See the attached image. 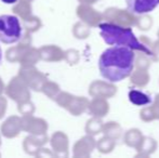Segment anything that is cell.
Instances as JSON below:
<instances>
[{
  "label": "cell",
  "mask_w": 159,
  "mask_h": 158,
  "mask_svg": "<svg viewBox=\"0 0 159 158\" xmlns=\"http://www.w3.org/2000/svg\"><path fill=\"white\" fill-rule=\"evenodd\" d=\"M135 53L131 48L111 46L103 51L98 59V70L105 80L119 82L129 78L135 68Z\"/></svg>",
  "instance_id": "1"
},
{
  "label": "cell",
  "mask_w": 159,
  "mask_h": 158,
  "mask_svg": "<svg viewBox=\"0 0 159 158\" xmlns=\"http://www.w3.org/2000/svg\"><path fill=\"white\" fill-rule=\"evenodd\" d=\"M100 35L105 43L108 46H124L131 48L132 50L143 52L152 56V52L142 41L135 36L132 27L120 26L117 24L103 21L98 25Z\"/></svg>",
  "instance_id": "2"
},
{
  "label": "cell",
  "mask_w": 159,
  "mask_h": 158,
  "mask_svg": "<svg viewBox=\"0 0 159 158\" xmlns=\"http://www.w3.org/2000/svg\"><path fill=\"white\" fill-rule=\"evenodd\" d=\"M22 25L15 15H0V42L12 44L22 37Z\"/></svg>",
  "instance_id": "3"
},
{
  "label": "cell",
  "mask_w": 159,
  "mask_h": 158,
  "mask_svg": "<svg viewBox=\"0 0 159 158\" xmlns=\"http://www.w3.org/2000/svg\"><path fill=\"white\" fill-rule=\"evenodd\" d=\"M103 17L105 22L117 24L126 27H133L136 26L139 21V15L130 11L129 9H120L111 7L107 8L103 12Z\"/></svg>",
  "instance_id": "4"
},
{
  "label": "cell",
  "mask_w": 159,
  "mask_h": 158,
  "mask_svg": "<svg viewBox=\"0 0 159 158\" xmlns=\"http://www.w3.org/2000/svg\"><path fill=\"white\" fill-rule=\"evenodd\" d=\"M89 93L93 97H104L111 99L117 94V87L108 80H95L89 88Z\"/></svg>",
  "instance_id": "5"
},
{
  "label": "cell",
  "mask_w": 159,
  "mask_h": 158,
  "mask_svg": "<svg viewBox=\"0 0 159 158\" xmlns=\"http://www.w3.org/2000/svg\"><path fill=\"white\" fill-rule=\"evenodd\" d=\"M78 16L84 21V23L91 27H98V25L104 21L103 13H100L95 9H93L90 4L86 3L81 4L78 8Z\"/></svg>",
  "instance_id": "6"
},
{
  "label": "cell",
  "mask_w": 159,
  "mask_h": 158,
  "mask_svg": "<svg viewBox=\"0 0 159 158\" xmlns=\"http://www.w3.org/2000/svg\"><path fill=\"white\" fill-rule=\"evenodd\" d=\"M127 8L138 15L148 14L159 6V0H125Z\"/></svg>",
  "instance_id": "7"
},
{
  "label": "cell",
  "mask_w": 159,
  "mask_h": 158,
  "mask_svg": "<svg viewBox=\"0 0 159 158\" xmlns=\"http://www.w3.org/2000/svg\"><path fill=\"white\" fill-rule=\"evenodd\" d=\"M96 147V142L92 135L84 137L75 145V155L79 157H88Z\"/></svg>",
  "instance_id": "8"
},
{
  "label": "cell",
  "mask_w": 159,
  "mask_h": 158,
  "mask_svg": "<svg viewBox=\"0 0 159 158\" xmlns=\"http://www.w3.org/2000/svg\"><path fill=\"white\" fill-rule=\"evenodd\" d=\"M89 110L94 117L103 118L108 114L109 103L107 102V99L104 97H93V100L89 104Z\"/></svg>",
  "instance_id": "9"
},
{
  "label": "cell",
  "mask_w": 159,
  "mask_h": 158,
  "mask_svg": "<svg viewBox=\"0 0 159 158\" xmlns=\"http://www.w3.org/2000/svg\"><path fill=\"white\" fill-rule=\"evenodd\" d=\"M156 150H157V142H156V140L151 137H145L144 135L141 143L135 148V157H148L152 154H154L156 152Z\"/></svg>",
  "instance_id": "10"
},
{
  "label": "cell",
  "mask_w": 159,
  "mask_h": 158,
  "mask_svg": "<svg viewBox=\"0 0 159 158\" xmlns=\"http://www.w3.org/2000/svg\"><path fill=\"white\" fill-rule=\"evenodd\" d=\"M130 82L135 88H144L151 81V75L148 70L145 68H134L132 74L130 75Z\"/></svg>",
  "instance_id": "11"
},
{
  "label": "cell",
  "mask_w": 159,
  "mask_h": 158,
  "mask_svg": "<svg viewBox=\"0 0 159 158\" xmlns=\"http://www.w3.org/2000/svg\"><path fill=\"white\" fill-rule=\"evenodd\" d=\"M128 97H129V101L136 106H146L153 102L152 97L147 93L142 90H138V89L130 90L128 93Z\"/></svg>",
  "instance_id": "12"
},
{
  "label": "cell",
  "mask_w": 159,
  "mask_h": 158,
  "mask_svg": "<svg viewBox=\"0 0 159 158\" xmlns=\"http://www.w3.org/2000/svg\"><path fill=\"white\" fill-rule=\"evenodd\" d=\"M102 132L105 137L111 138V139L115 140V141H117L121 137H124L122 127L117 121H108L106 124H104Z\"/></svg>",
  "instance_id": "13"
},
{
  "label": "cell",
  "mask_w": 159,
  "mask_h": 158,
  "mask_svg": "<svg viewBox=\"0 0 159 158\" xmlns=\"http://www.w3.org/2000/svg\"><path fill=\"white\" fill-rule=\"evenodd\" d=\"M143 138H144V135H143L142 131L136 128H132L125 132L124 143L126 144L128 147L136 148L139 146V144L141 143Z\"/></svg>",
  "instance_id": "14"
},
{
  "label": "cell",
  "mask_w": 159,
  "mask_h": 158,
  "mask_svg": "<svg viewBox=\"0 0 159 158\" xmlns=\"http://www.w3.org/2000/svg\"><path fill=\"white\" fill-rule=\"evenodd\" d=\"M116 146V141L111 138L107 137H103L102 139H100L98 142H96V148L100 153L102 154H108V153H111L114 150H115Z\"/></svg>",
  "instance_id": "15"
},
{
  "label": "cell",
  "mask_w": 159,
  "mask_h": 158,
  "mask_svg": "<svg viewBox=\"0 0 159 158\" xmlns=\"http://www.w3.org/2000/svg\"><path fill=\"white\" fill-rule=\"evenodd\" d=\"M103 126H104V124L102 122L101 118L93 116L92 119H90L88 122H87L86 130H87V132H88V134L95 135V134H98V133L102 132Z\"/></svg>",
  "instance_id": "16"
},
{
  "label": "cell",
  "mask_w": 159,
  "mask_h": 158,
  "mask_svg": "<svg viewBox=\"0 0 159 158\" xmlns=\"http://www.w3.org/2000/svg\"><path fill=\"white\" fill-rule=\"evenodd\" d=\"M151 62H152L151 56H148V55L143 52H140L138 55H135L134 65H135V68H145V70H148L149 66H151Z\"/></svg>",
  "instance_id": "17"
},
{
  "label": "cell",
  "mask_w": 159,
  "mask_h": 158,
  "mask_svg": "<svg viewBox=\"0 0 159 158\" xmlns=\"http://www.w3.org/2000/svg\"><path fill=\"white\" fill-rule=\"evenodd\" d=\"M152 25H153V20L151 16H148L147 14H141L139 15V21H138V26L140 29L142 30H148L151 29Z\"/></svg>",
  "instance_id": "18"
},
{
  "label": "cell",
  "mask_w": 159,
  "mask_h": 158,
  "mask_svg": "<svg viewBox=\"0 0 159 158\" xmlns=\"http://www.w3.org/2000/svg\"><path fill=\"white\" fill-rule=\"evenodd\" d=\"M140 118L144 122H151L153 120H155V117H154L153 111H152L151 106L146 105L140 111Z\"/></svg>",
  "instance_id": "19"
},
{
  "label": "cell",
  "mask_w": 159,
  "mask_h": 158,
  "mask_svg": "<svg viewBox=\"0 0 159 158\" xmlns=\"http://www.w3.org/2000/svg\"><path fill=\"white\" fill-rule=\"evenodd\" d=\"M89 25L84 24H77L75 26V35L77 38H87L90 34V29L88 27Z\"/></svg>",
  "instance_id": "20"
},
{
  "label": "cell",
  "mask_w": 159,
  "mask_h": 158,
  "mask_svg": "<svg viewBox=\"0 0 159 158\" xmlns=\"http://www.w3.org/2000/svg\"><path fill=\"white\" fill-rule=\"evenodd\" d=\"M149 106H151L152 111H153L155 120H159V93L156 94L155 99H154V101L149 104Z\"/></svg>",
  "instance_id": "21"
},
{
  "label": "cell",
  "mask_w": 159,
  "mask_h": 158,
  "mask_svg": "<svg viewBox=\"0 0 159 158\" xmlns=\"http://www.w3.org/2000/svg\"><path fill=\"white\" fill-rule=\"evenodd\" d=\"M96 1H98V0H80V2L86 3V4H93V3H95Z\"/></svg>",
  "instance_id": "22"
},
{
  "label": "cell",
  "mask_w": 159,
  "mask_h": 158,
  "mask_svg": "<svg viewBox=\"0 0 159 158\" xmlns=\"http://www.w3.org/2000/svg\"><path fill=\"white\" fill-rule=\"evenodd\" d=\"M1 1L6 4H13V3H16L17 0H1Z\"/></svg>",
  "instance_id": "23"
},
{
  "label": "cell",
  "mask_w": 159,
  "mask_h": 158,
  "mask_svg": "<svg viewBox=\"0 0 159 158\" xmlns=\"http://www.w3.org/2000/svg\"><path fill=\"white\" fill-rule=\"evenodd\" d=\"M1 59H2V52H1V48H0V62H1Z\"/></svg>",
  "instance_id": "24"
},
{
  "label": "cell",
  "mask_w": 159,
  "mask_h": 158,
  "mask_svg": "<svg viewBox=\"0 0 159 158\" xmlns=\"http://www.w3.org/2000/svg\"><path fill=\"white\" fill-rule=\"evenodd\" d=\"M157 37H158V39H159V30L157 32Z\"/></svg>",
  "instance_id": "25"
}]
</instances>
